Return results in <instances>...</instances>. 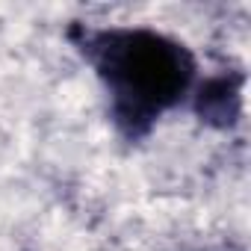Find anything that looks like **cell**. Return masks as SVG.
<instances>
[{
  "instance_id": "1",
  "label": "cell",
  "mask_w": 251,
  "mask_h": 251,
  "mask_svg": "<svg viewBox=\"0 0 251 251\" xmlns=\"http://www.w3.org/2000/svg\"><path fill=\"white\" fill-rule=\"evenodd\" d=\"M109 74L121 86V92L142 106L169 103L186 83V59L183 53L145 33L121 36L109 48Z\"/></svg>"
}]
</instances>
